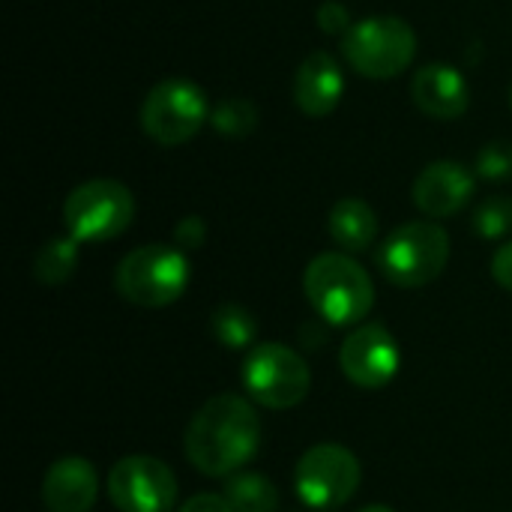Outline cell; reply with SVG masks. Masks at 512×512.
I'll list each match as a JSON object with an SVG mask.
<instances>
[{
    "label": "cell",
    "mask_w": 512,
    "mask_h": 512,
    "mask_svg": "<svg viewBox=\"0 0 512 512\" xmlns=\"http://www.w3.org/2000/svg\"><path fill=\"white\" fill-rule=\"evenodd\" d=\"M363 480L360 459L339 444L309 447L294 468V489L300 501L312 510L345 507Z\"/></svg>",
    "instance_id": "obj_9"
},
{
    "label": "cell",
    "mask_w": 512,
    "mask_h": 512,
    "mask_svg": "<svg viewBox=\"0 0 512 512\" xmlns=\"http://www.w3.org/2000/svg\"><path fill=\"white\" fill-rule=\"evenodd\" d=\"M315 18H318V27H321L327 36H345V33L354 27V18H351L348 6H345V3H339V0H327V3H321Z\"/></svg>",
    "instance_id": "obj_23"
},
{
    "label": "cell",
    "mask_w": 512,
    "mask_h": 512,
    "mask_svg": "<svg viewBox=\"0 0 512 512\" xmlns=\"http://www.w3.org/2000/svg\"><path fill=\"white\" fill-rule=\"evenodd\" d=\"M210 330L228 351H243V348L255 345V336H258L255 315L237 303H222L210 318Z\"/></svg>",
    "instance_id": "obj_19"
},
{
    "label": "cell",
    "mask_w": 512,
    "mask_h": 512,
    "mask_svg": "<svg viewBox=\"0 0 512 512\" xmlns=\"http://www.w3.org/2000/svg\"><path fill=\"white\" fill-rule=\"evenodd\" d=\"M330 237L345 252H366L378 240V216L360 198H342L333 204L327 219Z\"/></svg>",
    "instance_id": "obj_16"
},
{
    "label": "cell",
    "mask_w": 512,
    "mask_h": 512,
    "mask_svg": "<svg viewBox=\"0 0 512 512\" xmlns=\"http://www.w3.org/2000/svg\"><path fill=\"white\" fill-rule=\"evenodd\" d=\"M135 219V198L120 180H87L63 201V222L78 243H105L120 237Z\"/></svg>",
    "instance_id": "obj_6"
},
{
    "label": "cell",
    "mask_w": 512,
    "mask_h": 512,
    "mask_svg": "<svg viewBox=\"0 0 512 512\" xmlns=\"http://www.w3.org/2000/svg\"><path fill=\"white\" fill-rule=\"evenodd\" d=\"M309 306L333 327L360 324L375 306V285L369 273L345 252H324L309 261L303 276Z\"/></svg>",
    "instance_id": "obj_2"
},
{
    "label": "cell",
    "mask_w": 512,
    "mask_h": 512,
    "mask_svg": "<svg viewBox=\"0 0 512 512\" xmlns=\"http://www.w3.org/2000/svg\"><path fill=\"white\" fill-rule=\"evenodd\" d=\"M99 495V474L81 456L57 459L42 480V504L48 512H90Z\"/></svg>",
    "instance_id": "obj_15"
},
{
    "label": "cell",
    "mask_w": 512,
    "mask_h": 512,
    "mask_svg": "<svg viewBox=\"0 0 512 512\" xmlns=\"http://www.w3.org/2000/svg\"><path fill=\"white\" fill-rule=\"evenodd\" d=\"M108 495L120 512H171L177 480L174 471L153 456H126L108 474Z\"/></svg>",
    "instance_id": "obj_10"
},
{
    "label": "cell",
    "mask_w": 512,
    "mask_h": 512,
    "mask_svg": "<svg viewBox=\"0 0 512 512\" xmlns=\"http://www.w3.org/2000/svg\"><path fill=\"white\" fill-rule=\"evenodd\" d=\"M225 498L234 512H276L279 510V489L273 480L261 474H234L225 483Z\"/></svg>",
    "instance_id": "obj_17"
},
{
    "label": "cell",
    "mask_w": 512,
    "mask_h": 512,
    "mask_svg": "<svg viewBox=\"0 0 512 512\" xmlns=\"http://www.w3.org/2000/svg\"><path fill=\"white\" fill-rule=\"evenodd\" d=\"M243 387L252 402L270 411H285L306 399L312 372L294 348L282 342H264L255 345L243 360Z\"/></svg>",
    "instance_id": "obj_7"
},
{
    "label": "cell",
    "mask_w": 512,
    "mask_h": 512,
    "mask_svg": "<svg viewBox=\"0 0 512 512\" xmlns=\"http://www.w3.org/2000/svg\"><path fill=\"white\" fill-rule=\"evenodd\" d=\"M345 93V75L333 54L312 51L294 72V102L306 117H327Z\"/></svg>",
    "instance_id": "obj_14"
},
{
    "label": "cell",
    "mask_w": 512,
    "mask_h": 512,
    "mask_svg": "<svg viewBox=\"0 0 512 512\" xmlns=\"http://www.w3.org/2000/svg\"><path fill=\"white\" fill-rule=\"evenodd\" d=\"M189 261L186 252L165 243H150L132 249L114 273L117 294L141 309H162L183 297L189 288Z\"/></svg>",
    "instance_id": "obj_3"
},
{
    "label": "cell",
    "mask_w": 512,
    "mask_h": 512,
    "mask_svg": "<svg viewBox=\"0 0 512 512\" xmlns=\"http://www.w3.org/2000/svg\"><path fill=\"white\" fill-rule=\"evenodd\" d=\"M204 237H207V225H204L201 216H186V219H180L177 228H174V246L183 249V252L201 249Z\"/></svg>",
    "instance_id": "obj_24"
},
{
    "label": "cell",
    "mask_w": 512,
    "mask_h": 512,
    "mask_svg": "<svg viewBox=\"0 0 512 512\" xmlns=\"http://www.w3.org/2000/svg\"><path fill=\"white\" fill-rule=\"evenodd\" d=\"M450 261V237L435 222H405L387 234L378 249L381 273L399 288H423L435 282Z\"/></svg>",
    "instance_id": "obj_5"
},
{
    "label": "cell",
    "mask_w": 512,
    "mask_h": 512,
    "mask_svg": "<svg viewBox=\"0 0 512 512\" xmlns=\"http://www.w3.org/2000/svg\"><path fill=\"white\" fill-rule=\"evenodd\" d=\"M363 512H396V510H390V507H381V504H378V507H366Z\"/></svg>",
    "instance_id": "obj_27"
},
{
    "label": "cell",
    "mask_w": 512,
    "mask_h": 512,
    "mask_svg": "<svg viewBox=\"0 0 512 512\" xmlns=\"http://www.w3.org/2000/svg\"><path fill=\"white\" fill-rule=\"evenodd\" d=\"M261 417L243 396H213L186 429V459L204 477H234L261 447Z\"/></svg>",
    "instance_id": "obj_1"
},
{
    "label": "cell",
    "mask_w": 512,
    "mask_h": 512,
    "mask_svg": "<svg viewBox=\"0 0 512 512\" xmlns=\"http://www.w3.org/2000/svg\"><path fill=\"white\" fill-rule=\"evenodd\" d=\"M510 102H512V93H510Z\"/></svg>",
    "instance_id": "obj_28"
},
{
    "label": "cell",
    "mask_w": 512,
    "mask_h": 512,
    "mask_svg": "<svg viewBox=\"0 0 512 512\" xmlns=\"http://www.w3.org/2000/svg\"><path fill=\"white\" fill-rule=\"evenodd\" d=\"M492 276H495V282H498L504 291H510L512 294V243L501 246V249L495 252V258H492Z\"/></svg>",
    "instance_id": "obj_26"
},
{
    "label": "cell",
    "mask_w": 512,
    "mask_h": 512,
    "mask_svg": "<svg viewBox=\"0 0 512 512\" xmlns=\"http://www.w3.org/2000/svg\"><path fill=\"white\" fill-rule=\"evenodd\" d=\"M210 126L225 138H246L258 126V108L243 96H228L213 105Z\"/></svg>",
    "instance_id": "obj_20"
},
{
    "label": "cell",
    "mask_w": 512,
    "mask_h": 512,
    "mask_svg": "<svg viewBox=\"0 0 512 512\" xmlns=\"http://www.w3.org/2000/svg\"><path fill=\"white\" fill-rule=\"evenodd\" d=\"M474 231L486 240H501L512 234V198L492 195L474 210Z\"/></svg>",
    "instance_id": "obj_21"
},
{
    "label": "cell",
    "mask_w": 512,
    "mask_h": 512,
    "mask_svg": "<svg viewBox=\"0 0 512 512\" xmlns=\"http://www.w3.org/2000/svg\"><path fill=\"white\" fill-rule=\"evenodd\" d=\"M180 512H234L225 495H213V492H201L195 498H189Z\"/></svg>",
    "instance_id": "obj_25"
},
{
    "label": "cell",
    "mask_w": 512,
    "mask_h": 512,
    "mask_svg": "<svg viewBox=\"0 0 512 512\" xmlns=\"http://www.w3.org/2000/svg\"><path fill=\"white\" fill-rule=\"evenodd\" d=\"M414 105L435 120H459L471 105V87L465 75L450 63H429L411 78Z\"/></svg>",
    "instance_id": "obj_13"
},
{
    "label": "cell",
    "mask_w": 512,
    "mask_h": 512,
    "mask_svg": "<svg viewBox=\"0 0 512 512\" xmlns=\"http://www.w3.org/2000/svg\"><path fill=\"white\" fill-rule=\"evenodd\" d=\"M78 267V240L75 237H54L48 240L33 258V276L42 285H63Z\"/></svg>",
    "instance_id": "obj_18"
},
{
    "label": "cell",
    "mask_w": 512,
    "mask_h": 512,
    "mask_svg": "<svg viewBox=\"0 0 512 512\" xmlns=\"http://www.w3.org/2000/svg\"><path fill=\"white\" fill-rule=\"evenodd\" d=\"M417 54V33L396 15H369L342 36V57L363 78H396Z\"/></svg>",
    "instance_id": "obj_4"
},
{
    "label": "cell",
    "mask_w": 512,
    "mask_h": 512,
    "mask_svg": "<svg viewBox=\"0 0 512 512\" xmlns=\"http://www.w3.org/2000/svg\"><path fill=\"white\" fill-rule=\"evenodd\" d=\"M339 366L354 387L381 390L396 378L402 366V351L396 336L384 324H360L342 342Z\"/></svg>",
    "instance_id": "obj_11"
},
{
    "label": "cell",
    "mask_w": 512,
    "mask_h": 512,
    "mask_svg": "<svg viewBox=\"0 0 512 512\" xmlns=\"http://www.w3.org/2000/svg\"><path fill=\"white\" fill-rule=\"evenodd\" d=\"M474 189H477V177L462 162L441 159L426 165L414 180V204L429 219H447L468 207Z\"/></svg>",
    "instance_id": "obj_12"
},
{
    "label": "cell",
    "mask_w": 512,
    "mask_h": 512,
    "mask_svg": "<svg viewBox=\"0 0 512 512\" xmlns=\"http://www.w3.org/2000/svg\"><path fill=\"white\" fill-rule=\"evenodd\" d=\"M204 90L186 78H168L150 87L141 102V129L162 147H180L192 141L210 120Z\"/></svg>",
    "instance_id": "obj_8"
},
{
    "label": "cell",
    "mask_w": 512,
    "mask_h": 512,
    "mask_svg": "<svg viewBox=\"0 0 512 512\" xmlns=\"http://www.w3.org/2000/svg\"><path fill=\"white\" fill-rule=\"evenodd\" d=\"M477 174L483 180H510L512 177V141H489L477 153Z\"/></svg>",
    "instance_id": "obj_22"
}]
</instances>
